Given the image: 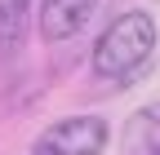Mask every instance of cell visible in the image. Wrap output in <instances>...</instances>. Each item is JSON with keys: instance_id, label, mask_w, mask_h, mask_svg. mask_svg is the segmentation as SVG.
<instances>
[{"instance_id": "cell-1", "label": "cell", "mask_w": 160, "mask_h": 155, "mask_svg": "<svg viewBox=\"0 0 160 155\" xmlns=\"http://www.w3.org/2000/svg\"><path fill=\"white\" fill-rule=\"evenodd\" d=\"M151 49H156V22H151V13L129 9V13H120L116 22L98 35V45H93V75L120 84V80H129V75L151 58Z\"/></svg>"}, {"instance_id": "cell-2", "label": "cell", "mask_w": 160, "mask_h": 155, "mask_svg": "<svg viewBox=\"0 0 160 155\" xmlns=\"http://www.w3.org/2000/svg\"><path fill=\"white\" fill-rule=\"evenodd\" d=\"M107 142H111V129L102 115H67L36 138L31 155H102Z\"/></svg>"}, {"instance_id": "cell-3", "label": "cell", "mask_w": 160, "mask_h": 155, "mask_svg": "<svg viewBox=\"0 0 160 155\" xmlns=\"http://www.w3.org/2000/svg\"><path fill=\"white\" fill-rule=\"evenodd\" d=\"M93 9H98V0H45V5H40V35H45L49 45L71 40V35L93 18Z\"/></svg>"}, {"instance_id": "cell-4", "label": "cell", "mask_w": 160, "mask_h": 155, "mask_svg": "<svg viewBox=\"0 0 160 155\" xmlns=\"http://www.w3.org/2000/svg\"><path fill=\"white\" fill-rule=\"evenodd\" d=\"M27 13H31V0H0V62H9V58L22 49Z\"/></svg>"}, {"instance_id": "cell-5", "label": "cell", "mask_w": 160, "mask_h": 155, "mask_svg": "<svg viewBox=\"0 0 160 155\" xmlns=\"http://www.w3.org/2000/svg\"><path fill=\"white\" fill-rule=\"evenodd\" d=\"M156 124H160V106H151V111H142V115H133V120H129V138H125L129 155H151V151L160 146Z\"/></svg>"}, {"instance_id": "cell-6", "label": "cell", "mask_w": 160, "mask_h": 155, "mask_svg": "<svg viewBox=\"0 0 160 155\" xmlns=\"http://www.w3.org/2000/svg\"><path fill=\"white\" fill-rule=\"evenodd\" d=\"M151 155H160V146H156V151H151Z\"/></svg>"}]
</instances>
